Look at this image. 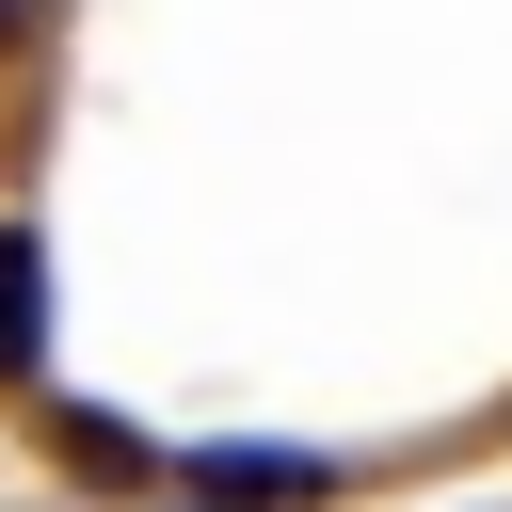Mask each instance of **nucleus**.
Returning <instances> with one entry per match:
<instances>
[{"label": "nucleus", "instance_id": "obj_2", "mask_svg": "<svg viewBox=\"0 0 512 512\" xmlns=\"http://www.w3.org/2000/svg\"><path fill=\"white\" fill-rule=\"evenodd\" d=\"M32 352H48V240L0 224V384H32Z\"/></svg>", "mask_w": 512, "mask_h": 512}, {"label": "nucleus", "instance_id": "obj_4", "mask_svg": "<svg viewBox=\"0 0 512 512\" xmlns=\"http://www.w3.org/2000/svg\"><path fill=\"white\" fill-rule=\"evenodd\" d=\"M16 32H32V0H0V48H16Z\"/></svg>", "mask_w": 512, "mask_h": 512}, {"label": "nucleus", "instance_id": "obj_1", "mask_svg": "<svg viewBox=\"0 0 512 512\" xmlns=\"http://www.w3.org/2000/svg\"><path fill=\"white\" fill-rule=\"evenodd\" d=\"M256 496H336L320 448H192V512H256Z\"/></svg>", "mask_w": 512, "mask_h": 512}, {"label": "nucleus", "instance_id": "obj_3", "mask_svg": "<svg viewBox=\"0 0 512 512\" xmlns=\"http://www.w3.org/2000/svg\"><path fill=\"white\" fill-rule=\"evenodd\" d=\"M48 448L96 464V480H144V432H112V416H48Z\"/></svg>", "mask_w": 512, "mask_h": 512}]
</instances>
